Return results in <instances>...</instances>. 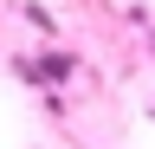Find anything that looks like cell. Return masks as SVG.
<instances>
[{"label": "cell", "instance_id": "1", "mask_svg": "<svg viewBox=\"0 0 155 149\" xmlns=\"http://www.w3.org/2000/svg\"><path fill=\"white\" fill-rule=\"evenodd\" d=\"M13 71H19L26 84H39V91H58V84H71L78 59H71V52H32V59H19Z\"/></svg>", "mask_w": 155, "mask_h": 149}, {"label": "cell", "instance_id": "2", "mask_svg": "<svg viewBox=\"0 0 155 149\" xmlns=\"http://www.w3.org/2000/svg\"><path fill=\"white\" fill-rule=\"evenodd\" d=\"M19 20H26L32 32H45V39H58V13H52V7H39V0H26V7H19Z\"/></svg>", "mask_w": 155, "mask_h": 149}]
</instances>
